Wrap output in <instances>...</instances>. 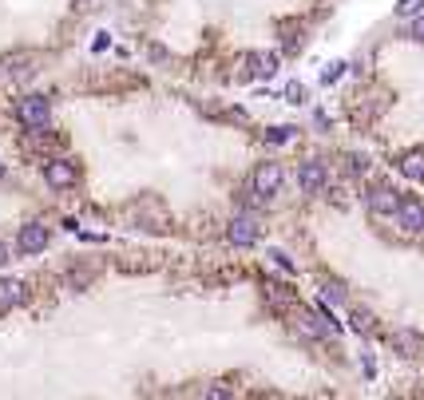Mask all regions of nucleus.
<instances>
[{"label": "nucleus", "instance_id": "f257e3e1", "mask_svg": "<svg viewBox=\"0 0 424 400\" xmlns=\"http://www.w3.org/2000/svg\"><path fill=\"white\" fill-rule=\"evenodd\" d=\"M290 321H293V329L302 333V337H310V341H329V337H337V321L329 317L325 310L293 305V310H290Z\"/></svg>", "mask_w": 424, "mask_h": 400}, {"label": "nucleus", "instance_id": "f03ea898", "mask_svg": "<svg viewBox=\"0 0 424 400\" xmlns=\"http://www.w3.org/2000/svg\"><path fill=\"white\" fill-rule=\"evenodd\" d=\"M282 187H285V170H282V163H258V167H254V175H250V190H254V194H258L262 202L278 199V194H282Z\"/></svg>", "mask_w": 424, "mask_h": 400}, {"label": "nucleus", "instance_id": "7ed1b4c3", "mask_svg": "<svg viewBox=\"0 0 424 400\" xmlns=\"http://www.w3.org/2000/svg\"><path fill=\"white\" fill-rule=\"evenodd\" d=\"M325 187H329L325 163L322 159H302V167H298V190H302L305 199H317V194H325Z\"/></svg>", "mask_w": 424, "mask_h": 400}, {"label": "nucleus", "instance_id": "20e7f679", "mask_svg": "<svg viewBox=\"0 0 424 400\" xmlns=\"http://www.w3.org/2000/svg\"><path fill=\"white\" fill-rule=\"evenodd\" d=\"M16 119H20L28 131H44L52 123V103L44 100V95H24V100L16 103Z\"/></svg>", "mask_w": 424, "mask_h": 400}, {"label": "nucleus", "instance_id": "39448f33", "mask_svg": "<svg viewBox=\"0 0 424 400\" xmlns=\"http://www.w3.org/2000/svg\"><path fill=\"white\" fill-rule=\"evenodd\" d=\"M389 349L401 360H424V333L420 329H393L389 333Z\"/></svg>", "mask_w": 424, "mask_h": 400}, {"label": "nucleus", "instance_id": "423d86ee", "mask_svg": "<svg viewBox=\"0 0 424 400\" xmlns=\"http://www.w3.org/2000/svg\"><path fill=\"white\" fill-rule=\"evenodd\" d=\"M226 238H230V246H242V250H250L254 242L262 238V226H258V218H254V214H238V218H230V226H226Z\"/></svg>", "mask_w": 424, "mask_h": 400}, {"label": "nucleus", "instance_id": "0eeeda50", "mask_svg": "<svg viewBox=\"0 0 424 400\" xmlns=\"http://www.w3.org/2000/svg\"><path fill=\"white\" fill-rule=\"evenodd\" d=\"M396 226H401V234H424V202L420 199H401V206H396Z\"/></svg>", "mask_w": 424, "mask_h": 400}, {"label": "nucleus", "instance_id": "6e6552de", "mask_svg": "<svg viewBox=\"0 0 424 400\" xmlns=\"http://www.w3.org/2000/svg\"><path fill=\"white\" fill-rule=\"evenodd\" d=\"M365 206L373 214H396V206H401V194H396L389 182H373V187L365 190Z\"/></svg>", "mask_w": 424, "mask_h": 400}, {"label": "nucleus", "instance_id": "1a4fd4ad", "mask_svg": "<svg viewBox=\"0 0 424 400\" xmlns=\"http://www.w3.org/2000/svg\"><path fill=\"white\" fill-rule=\"evenodd\" d=\"M76 179H80L76 163H68V159H52V163H44V182H48L52 190H68V187H76Z\"/></svg>", "mask_w": 424, "mask_h": 400}, {"label": "nucleus", "instance_id": "9d476101", "mask_svg": "<svg viewBox=\"0 0 424 400\" xmlns=\"http://www.w3.org/2000/svg\"><path fill=\"white\" fill-rule=\"evenodd\" d=\"M48 226H40V222H28V226H24L20 230V238H16V250L20 254H40L44 246H48Z\"/></svg>", "mask_w": 424, "mask_h": 400}, {"label": "nucleus", "instance_id": "9b49d317", "mask_svg": "<svg viewBox=\"0 0 424 400\" xmlns=\"http://www.w3.org/2000/svg\"><path fill=\"white\" fill-rule=\"evenodd\" d=\"M28 301V286L16 278H0V310H16Z\"/></svg>", "mask_w": 424, "mask_h": 400}, {"label": "nucleus", "instance_id": "f8f14e48", "mask_svg": "<svg viewBox=\"0 0 424 400\" xmlns=\"http://www.w3.org/2000/svg\"><path fill=\"white\" fill-rule=\"evenodd\" d=\"M278 36H282V52H302V44H305V24L302 20H285V24H278Z\"/></svg>", "mask_w": 424, "mask_h": 400}, {"label": "nucleus", "instance_id": "ddd939ff", "mask_svg": "<svg viewBox=\"0 0 424 400\" xmlns=\"http://www.w3.org/2000/svg\"><path fill=\"white\" fill-rule=\"evenodd\" d=\"M246 68H250L254 76L270 80L273 71H278V52H250V56H246Z\"/></svg>", "mask_w": 424, "mask_h": 400}, {"label": "nucleus", "instance_id": "4468645a", "mask_svg": "<svg viewBox=\"0 0 424 400\" xmlns=\"http://www.w3.org/2000/svg\"><path fill=\"white\" fill-rule=\"evenodd\" d=\"M396 170H401L404 179H413V182H424V151H408V155H401V163H396Z\"/></svg>", "mask_w": 424, "mask_h": 400}, {"label": "nucleus", "instance_id": "2eb2a0df", "mask_svg": "<svg viewBox=\"0 0 424 400\" xmlns=\"http://www.w3.org/2000/svg\"><path fill=\"white\" fill-rule=\"evenodd\" d=\"M266 298H270L278 310H285V313L298 305V293H293V286H278V281H266Z\"/></svg>", "mask_w": 424, "mask_h": 400}, {"label": "nucleus", "instance_id": "dca6fc26", "mask_svg": "<svg viewBox=\"0 0 424 400\" xmlns=\"http://www.w3.org/2000/svg\"><path fill=\"white\" fill-rule=\"evenodd\" d=\"M349 325H353L361 337H369V333H373V313L369 310H349Z\"/></svg>", "mask_w": 424, "mask_h": 400}, {"label": "nucleus", "instance_id": "f3484780", "mask_svg": "<svg viewBox=\"0 0 424 400\" xmlns=\"http://www.w3.org/2000/svg\"><path fill=\"white\" fill-rule=\"evenodd\" d=\"M293 131H298V127H290V123H282V127H270V131H266V143H290Z\"/></svg>", "mask_w": 424, "mask_h": 400}, {"label": "nucleus", "instance_id": "a211bd4d", "mask_svg": "<svg viewBox=\"0 0 424 400\" xmlns=\"http://www.w3.org/2000/svg\"><path fill=\"white\" fill-rule=\"evenodd\" d=\"M322 290H325V298L334 301V305H345V298H349V293H345V286H341V281H325Z\"/></svg>", "mask_w": 424, "mask_h": 400}, {"label": "nucleus", "instance_id": "6ab92c4d", "mask_svg": "<svg viewBox=\"0 0 424 400\" xmlns=\"http://www.w3.org/2000/svg\"><path fill=\"white\" fill-rule=\"evenodd\" d=\"M282 95H285V103H305V83L290 80V83H285V91H282Z\"/></svg>", "mask_w": 424, "mask_h": 400}, {"label": "nucleus", "instance_id": "aec40b11", "mask_svg": "<svg viewBox=\"0 0 424 400\" xmlns=\"http://www.w3.org/2000/svg\"><path fill=\"white\" fill-rule=\"evenodd\" d=\"M420 8H424V0H396V16H420Z\"/></svg>", "mask_w": 424, "mask_h": 400}, {"label": "nucleus", "instance_id": "412c9836", "mask_svg": "<svg viewBox=\"0 0 424 400\" xmlns=\"http://www.w3.org/2000/svg\"><path fill=\"white\" fill-rule=\"evenodd\" d=\"M349 170H353V175H365V170H369V159H365V155H349Z\"/></svg>", "mask_w": 424, "mask_h": 400}, {"label": "nucleus", "instance_id": "4be33fe9", "mask_svg": "<svg viewBox=\"0 0 424 400\" xmlns=\"http://www.w3.org/2000/svg\"><path fill=\"white\" fill-rule=\"evenodd\" d=\"M270 261H273V266H282V270H285V273H293V261H290V258H285V254H282V250H270Z\"/></svg>", "mask_w": 424, "mask_h": 400}, {"label": "nucleus", "instance_id": "5701e85b", "mask_svg": "<svg viewBox=\"0 0 424 400\" xmlns=\"http://www.w3.org/2000/svg\"><path fill=\"white\" fill-rule=\"evenodd\" d=\"M408 36H413L416 44H424V12H420V16H416V20H413V28H408Z\"/></svg>", "mask_w": 424, "mask_h": 400}, {"label": "nucleus", "instance_id": "b1692460", "mask_svg": "<svg viewBox=\"0 0 424 400\" xmlns=\"http://www.w3.org/2000/svg\"><path fill=\"white\" fill-rule=\"evenodd\" d=\"M341 71H345V64H329V71H325V83H337V80H341Z\"/></svg>", "mask_w": 424, "mask_h": 400}, {"label": "nucleus", "instance_id": "393cba45", "mask_svg": "<svg viewBox=\"0 0 424 400\" xmlns=\"http://www.w3.org/2000/svg\"><path fill=\"white\" fill-rule=\"evenodd\" d=\"M4 261H8V246H4V242H0V266H4Z\"/></svg>", "mask_w": 424, "mask_h": 400}, {"label": "nucleus", "instance_id": "a878e982", "mask_svg": "<svg viewBox=\"0 0 424 400\" xmlns=\"http://www.w3.org/2000/svg\"><path fill=\"white\" fill-rule=\"evenodd\" d=\"M0 179H4V163H0Z\"/></svg>", "mask_w": 424, "mask_h": 400}]
</instances>
